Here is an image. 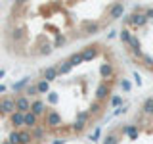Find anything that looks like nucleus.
I'll return each instance as SVG.
<instances>
[{
  "label": "nucleus",
  "mask_w": 153,
  "mask_h": 144,
  "mask_svg": "<svg viewBox=\"0 0 153 144\" xmlns=\"http://www.w3.org/2000/svg\"><path fill=\"white\" fill-rule=\"evenodd\" d=\"M63 125V119L61 115L56 112V110H48L46 115H44V127L46 129H59Z\"/></svg>",
  "instance_id": "1"
},
{
  "label": "nucleus",
  "mask_w": 153,
  "mask_h": 144,
  "mask_svg": "<svg viewBox=\"0 0 153 144\" xmlns=\"http://www.w3.org/2000/svg\"><path fill=\"white\" fill-rule=\"evenodd\" d=\"M147 21H149V19L146 17V12H132L130 16L124 17V23H128V25H134V27H143Z\"/></svg>",
  "instance_id": "2"
},
{
  "label": "nucleus",
  "mask_w": 153,
  "mask_h": 144,
  "mask_svg": "<svg viewBox=\"0 0 153 144\" xmlns=\"http://www.w3.org/2000/svg\"><path fill=\"white\" fill-rule=\"evenodd\" d=\"M124 14V2H113L111 6H107V19L109 21H115V19L123 17Z\"/></svg>",
  "instance_id": "3"
},
{
  "label": "nucleus",
  "mask_w": 153,
  "mask_h": 144,
  "mask_svg": "<svg viewBox=\"0 0 153 144\" xmlns=\"http://www.w3.org/2000/svg\"><path fill=\"white\" fill-rule=\"evenodd\" d=\"M109 94H111V85H109L107 81H102V83L96 86L94 96H96V100H98V102H103V100H107Z\"/></svg>",
  "instance_id": "4"
},
{
  "label": "nucleus",
  "mask_w": 153,
  "mask_h": 144,
  "mask_svg": "<svg viewBox=\"0 0 153 144\" xmlns=\"http://www.w3.org/2000/svg\"><path fill=\"white\" fill-rule=\"evenodd\" d=\"M31 106H33V102L27 94H19L16 98V112L27 113V112H31Z\"/></svg>",
  "instance_id": "5"
},
{
  "label": "nucleus",
  "mask_w": 153,
  "mask_h": 144,
  "mask_svg": "<svg viewBox=\"0 0 153 144\" xmlns=\"http://www.w3.org/2000/svg\"><path fill=\"white\" fill-rule=\"evenodd\" d=\"M80 52H82L84 62H92V60H96V58L100 56V46L98 44H88V46H84Z\"/></svg>",
  "instance_id": "6"
},
{
  "label": "nucleus",
  "mask_w": 153,
  "mask_h": 144,
  "mask_svg": "<svg viewBox=\"0 0 153 144\" xmlns=\"http://www.w3.org/2000/svg\"><path fill=\"white\" fill-rule=\"evenodd\" d=\"M2 100V110H4V115H12L16 113V98H12V96H4Z\"/></svg>",
  "instance_id": "7"
},
{
  "label": "nucleus",
  "mask_w": 153,
  "mask_h": 144,
  "mask_svg": "<svg viewBox=\"0 0 153 144\" xmlns=\"http://www.w3.org/2000/svg\"><path fill=\"white\" fill-rule=\"evenodd\" d=\"M57 77H59V71H57V65H50L46 67V69H42V79L48 81V83H52V81H56Z\"/></svg>",
  "instance_id": "8"
},
{
  "label": "nucleus",
  "mask_w": 153,
  "mask_h": 144,
  "mask_svg": "<svg viewBox=\"0 0 153 144\" xmlns=\"http://www.w3.org/2000/svg\"><path fill=\"white\" fill-rule=\"evenodd\" d=\"M113 75H115V67H113V64L105 62V64H102V65H100V77H102L103 81L111 79Z\"/></svg>",
  "instance_id": "9"
},
{
  "label": "nucleus",
  "mask_w": 153,
  "mask_h": 144,
  "mask_svg": "<svg viewBox=\"0 0 153 144\" xmlns=\"http://www.w3.org/2000/svg\"><path fill=\"white\" fill-rule=\"evenodd\" d=\"M100 23L98 21H84L82 23V35H96L100 33Z\"/></svg>",
  "instance_id": "10"
},
{
  "label": "nucleus",
  "mask_w": 153,
  "mask_h": 144,
  "mask_svg": "<svg viewBox=\"0 0 153 144\" xmlns=\"http://www.w3.org/2000/svg\"><path fill=\"white\" fill-rule=\"evenodd\" d=\"M38 119H40L38 115H35L33 112H27V113H25V129H29V131L36 129L38 125H40V123H38Z\"/></svg>",
  "instance_id": "11"
},
{
  "label": "nucleus",
  "mask_w": 153,
  "mask_h": 144,
  "mask_svg": "<svg viewBox=\"0 0 153 144\" xmlns=\"http://www.w3.org/2000/svg\"><path fill=\"white\" fill-rule=\"evenodd\" d=\"M31 134H33V140L35 142H44L46 140V127L44 125H38L36 129L31 131Z\"/></svg>",
  "instance_id": "12"
},
{
  "label": "nucleus",
  "mask_w": 153,
  "mask_h": 144,
  "mask_svg": "<svg viewBox=\"0 0 153 144\" xmlns=\"http://www.w3.org/2000/svg\"><path fill=\"white\" fill-rule=\"evenodd\" d=\"M31 112L35 113V115H38V117H40V115H46V104L42 102V100H33V106H31Z\"/></svg>",
  "instance_id": "13"
},
{
  "label": "nucleus",
  "mask_w": 153,
  "mask_h": 144,
  "mask_svg": "<svg viewBox=\"0 0 153 144\" xmlns=\"http://www.w3.org/2000/svg\"><path fill=\"white\" fill-rule=\"evenodd\" d=\"M128 48H130V50L134 52V56H138V58L142 60V56H143V52H142V42H140V38H138L136 35L132 37V40H130V46H128Z\"/></svg>",
  "instance_id": "14"
},
{
  "label": "nucleus",
  "mask_w": 153,
  "mask_h": 144,
  "mask_svg": "<svg viewBox=\"0 0 153 144\" xmlns=\"http://www.w3.org/2000/svg\"><path fill=\"white\" fill-rule=\"evenodd\" d=\"M123 134H128L130 140H136V138L140 136V131H138L136 125H126V127H123Z\"/></svg>",
  "instance_id": "15"
},
{
  "label": "nucleus",
  "mask_w": 153,
  "mask_h": 144,
  "mask_svg": "<svg viewBox=\"0 0 153 144\" xmlns=\"http://www.w3.org/2000/svg\"><path fill=\"white\" fill-rule=\"evenodd\" d=\"M19 144H33V134L29 129H21L19 131Z\"/></svg>",
  "instance_id": "16"
},
{
  "label": "nucleus",
  "mask_w": 153,
  "mask_h": 144,
  "mask_svg": "<svg viewBox=\"0 0 153 144\" xmlns=\"http://www.w3.org/2000/svg\"><path fill=\"white\" fill-rule=\"evenodd\" d=\"M71 69H73V65L69 64V60H65V62H57V71H59V75H67Z\"/></svg>",
  "instance_id": "17"
},
{
  "label": "nucleus",
  "mask_w": 153,
  "mask_h": 144,
  "mask_svg": "<svg viewBox=\"0 0 153 144\" xmlns=\"http://www.w3.org/2000/svg\"><path fill=\"white\" fill-rule=\"evenodd\" d=\"M142 112L146 113V115H153V96L146 98V102L142 104Z\"/></svg>",
  "instance_id": "18"
},
{
  "label": "nucleus",
  "mask_w": 153,
  "mask_h": 144,
  "mask_svg": "<svg viewBox=\"0 0 153 144\" xmlns=\"http://www.w3.org/2000/svg\"><path fill=\"white\" fill-rule=\"evenodd\" d=\"M82 62H84V58H82V52H75V54H71V56H69V64L73 65V67L80 65Z\"/></svg>",
  "instance_id": "19"
},
{
  "label": "nucleus",
  "mask_w": 153,
  "mask_h": 144,
  "mask_svg": "<svg viewBox=\"0 0 153 144\" xmlns=\"http://www.w3.org/2000/svg\"><path fill=\"white\" fill-rule=\"evenodd\" d=\"M36 88H38V94H50V83L44 79H40L36 83Z\"/></svg>",
  "instance_id": "20"
},
{
  "label": "nucleus",
  "mask_w": 153,
  "mask_h": 144,
  "mask_svg": "<svg viewBox=\"0 0 153 144\" xmlns=\"http://www.w3.org/2000/svg\"><path fill=\"white\" fill-rule=\"evenodd\" d=\"M119 142H121V138H119L117 133H107L102 144H119Z\"/></svg>",
  "instance_id": "21"
},
{
  "label": "nucleus",
  "mask_w": 153,
  "mask_h": 144,
  "mask_svg": "<svg viewBox=\"0 0 153 144\" xmlns=\"http://www.w3.org/2000/svg\"><path fill=\"white\" fill-rule=\"evenodd\" d=\"M119 37H121V40H123V44H126V46H130V40H132V33L130 31H128V29H123V31H121V35H119Z\"/></svg>",
  "instance_id": "22"
},
{
  "label": "nucleus",
  "mask_w": 153,
  "mask_h": 144,
  "mask_svg": "<svg viewBox=\"0 0 153 144\" xmlns=\"http://www.w3.org/2000/svg\"><path fill=\"white\" fill-rule=\"evenodd\" d=\"M90 115H100L102 113V102H98V100H94L92 104H90Z\"/></svg>",
  "instance_id": "23"
},
{
  "label": "nucleus",
  "mask_w": 153,
  "mask_h": 144,
  "mask_svg": "<svg viewBox=\"0 0 153 144\" xmlns=\"http://www.w3.org/2000/svg\"><path fill=\"white\" fill-rule=\"evenodd\" d=\"M25 94H27V96H33V98L40 96V94H38V88H36V85H29L27 88H25Z\"/></svg>",
  "instance_id": "24"
},
{
  "label": "nucleus",
  "mask_w": 153,
  "mask_h": 144,
  "mask_svg": "<svg viewBox=\"0 0 153 144\" xmlns=\"http://www.w3.org/2000/svg\"><path fill=\"white\" fill-rule=\"evenodd\" d=\"M84 129H86V123H84V121H76V119H75V123H73V131H75L76 134H80V133L84 131Z\"/></svg>",
  "instance_id": "25"
},
{
  "label": "nucleus",
  "mask_w": 153,
  "mask_h": 144,
  "mask_svg": "<svg viewBox=\"0 0 153 144\" xmlns=\"http://www.w3.org/2000/svg\"><path fill=\"white\" fill-rule=\"evenodd\" d=\"M142 64L146 65V67H149V69H153V58L149 54H143L142 56Z\"/></svg>",
  "instance_id": "26"
},
{
  "label": "nucleus",
  "mask_w": 153,
  "mask_h": 144,
  "mask_svg": "<svg viewBox=\"0 0 153 144\" xmlns=\"http://www.w3.org/2000/svg\"><path fill=\"white\" fill-rule=\"evenodd\" d=\"M8 140L12 144H19V131H12L8 134Z\"/></svg>",
  "instance_id": "27"
},
{
  "label": "nucleus",
  "mask_w": 153,
  "mask_h": 144,
  "mask_svg": "<svg viewBox=\"0 0 153 144\" xmlns=\"http://www.w3.org/2000/svg\"><path fill=\"white\" fill-rule=\"evenodd\" d=\"M88 115H90V112H79V113H76V121L88 123Z\"/></svg>",
  "instance_id": "28"
},
{
  "label": "nucleus",
  "mask_w": 153,
  "mask_h": 144,
  "mask_svg": "<svg viewBox=\"0 0 153 144\" xmlns=\"http://www.w3.org/2000/svg\"><path fill=\"white\" fill-rule=\"evenodd\" d=\"M27 83H29V77H25V79H21L19 83H13V90H19L21 86H25Z\"/></svg>",
  "instance_id": "29"
},
{
  "label": "nucleus",
  "mask_w": 153,
  "mask_h": 144,
  "mask_svg": "<svg viewBox=\"0 0 153 144\" xmlns=\"http://www.w3.org/2000/svg\"><path fill=\"white\" fill-rule=\"evenodd\" d=\"M59 44H65V37H59L57 35V38H56V42H54V48H57Z\"/></svg>",
  "instance_id": "30"
},
{
  "label": "nucleus",
  "mask_w": 153,
  "mask_h": 144,
  "mask_svg": "<svg viewBox=\"0 0 153 144\" xmlns=\"http://www.w3.org/2000/svg\"><path fill=\"white\" fill-rule=\"evenodd\" d=\"M48 102H50V104H56L57 102V94L56 92H50V94H48Z\"/></svg>",
  "instance_id": "31"
},
{
  "label": "nucleus",
  "mask_w": 153,
  "mask_h": 144,
  "mask_svg": "<svg viewBox=\"0 0 153 144\" xmlns=\"http://www.w3.org/2000/svg\"><path fill=\"white\" fill-rule=\"evenodd\" d=\"M121 102H123V98H121V96H113V98H111V106H119Z\"/></svg>",
  "instance_id": "32"
},
{
  "label": "nucleus",
  "mask_w": 153,
  "mask_h": 144,
  "mask_svg": "<svg viewBox=\"0 0 153 144\" xmlns=\"http://www.w3.org/2000/svg\"><path fill=\"white\" fill-rule=\"evenodd\" d=\"M146 17L147 19H153V8H147L146 10Z\"/></svg>",
  "instance_id": "33"
},
{
  "label": "nucleus",
  "mask_w": 153,
  "mask_h": 144,
  "mask_svg": "<svg viewBox=\"0 0 153 144\" xmlns=\"http://www.w3.org/2000/svg\"><path fill=\"white\" fill-rule=\"evenodd\" d=\"M121 86H123L124 90H126V92L130 90V83H128V81H123V83H121Z\"/></svg>",
  "instance_id": "34"
},
{
  "label": "nucleus",
  "mask_w": 153,
  "mask_h": 144,
  "mask_svg": "<svg viewBox=\"0 0 153 144\" xmlns=\"http://www.w3.org/2000/svg\"><path fill=\"white\" fill-rule=\"evenodd\" d=\"M4 115V110H2V100H0V117Z\"/></svg>",
  "instance_id": "35"
},
{
  "label": "nucleus",
  "mask_w": 153,
  "mask_h": 144,
  "mask_svg": "<svg viewBox=\"0 0 153 144\" xmlns=\"http://www.w3.org/2000/svg\"><path fill=\"white\" fill-rule=\"evenodd\" d=\"M0 92H6V86L4 85H0Z\"/></svg>",
  "instance_id": "36"
},
{
  "label": "nucleus",
  "mask_w": 153,
  "mask_h": 144,
  "mask_svg": "<svg viewBox=\"0 0 153 144\" xmlns=\"http://www.w3.org/2000/svg\"><path fill=\"white\" fill-rule=\"evenodd\" d=\"M2 77H4V69H0V79H2Z\"/></svg>",
  "instance_id": "37"
},
{
  "label": "nucleus",
  "mask_w": 153,
  "mask_h": 144,
  "mask_svg": "<svg viewBox=\"0 0 153 144\" xmlns=\"http://www.w3.org/2000/svg\"><path fill=\"white\" fill-rule=\"evenodd\" d=\"M2 144H12V142H10V140H4V142H2Z\"/></svg>",
  "instance_id": "38"
}]
</instances>
